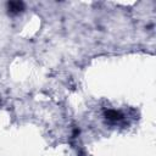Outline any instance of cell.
I'll return each mask as SVG.
<instances>
[{
  "label": "cell",
  "mask_w": 156,
  "mask_h": 156,
  "mask_svg": "<svg viewBox=\"0 0 156 156\" xmlns=\"http://www.w3.org/2000/svg\"><path fill=\"white\" fill-rule=\"evenodd\" d=\"M105 117L110 121H118V119L122 118V113L116 111V110H107L105 112Z\"/></svg>",
  "instance_id": "obj_2"
},
{
  "label": "cell",
  "mask_w": 156,
  "mask_h": 156,
  "mask_svg": "<svg viewBox=\"0 0 156 156\" xmlns=\"http://www.w3.org/2000/svg\"><path fill=\"white\" fill-rule=\"evenodd\" d=\"M7 6H9V10H10L11 13H18L24 7L23 2H21V1H11V2L7 4Z\"/></svg>",
  "instance_id": "obj_1"
}]
</instances>
